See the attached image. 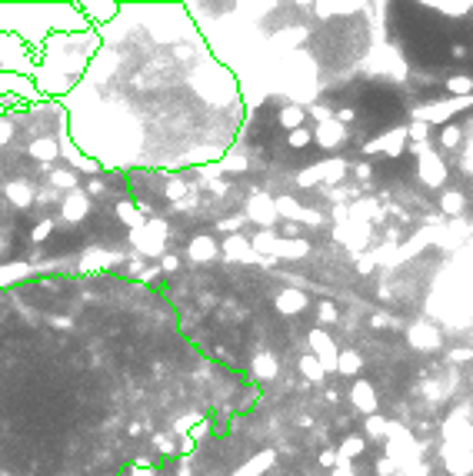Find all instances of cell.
Wrapping results in <instances>:
<instances>
[{"label": "cell", "instance_id": "7a4b0ae2", "mask_svg": "<svg viewBox=\"0 0 473 476\" xmlns=\"http://www.w3.org/2000/svg\"><path fill=\"white\" fill-rule=\"evenodd\" d=\"M354 400H357V406L360 410H374V403H377V397H374V390H370V383H357L354 386Z\"/></svg>", "mask_w": 473, "mask_h": 476}, {"label": "cell", "instance_id": "3957f363", "mask_svg": "<svg viewBox=\"0 0 473 476\" xmlns=\"http://www.w3.org/2000/svg\"><path fill=\"white\" fill-rule=\"evenodd\" d=\"M190 253H193L197 260H207V257H213V253H217V247H213V240H210V237H200V240L190 247Z\"/></svg>", "mask_w": 473, "mask_h": 476}, {"label": "cell", "instance_id": "52a82bcc", "mask_svg": "<svg viewBox=\"0 0 473 476\" xmlns=\"http://www.w3.org/2000/svg\"><path fill=\"white\" fill-rule=\"evenodd\" d=\"M443 207L450 210V213H456V210L463 207V197H460V193H447V197H443Z\"/></svg>", "mask_w": 473, "mask_h": 476}, {"label": "cell", "instance_id": "277c9868", "mask_svg": "<svg viewBox=\"0 0 473 476\" xmlns=\"http://www.w3.org/2000/svg\"><path fill=\"white\" fill-rule=\"evenodd\" d=\"M300 304H303L300 293H284V297H280V310H290V313H297Z\"/></svg>", "mask_w": 473, "mask_h": 476}, {"label": "cell", "instance_id": "8992f818", "mask_svg": "<svg viewBox=\"0 0 473 476\" xmlns=\"http://www.w3.org/2000/svg\"><path fill=\"white\" fill-rule=\"evenodd\" d=\"M300 366H303V373H307V377H313V380H320V373H323V366H320V363H313V360H310V357H303V363H300Z\"/></svg>", "mask_w": 473, "mask_h": 476}, {"label": "cell", "instance_id": "6da1fadb", "mask_svg": "<svg viewBox=\"0 0 473 476\" xmlns=\"http://www.w3.org/2000/svg\"><path fill=\"white\" fill-rule=\"evenodd\" d=\"M87 207H90V204H87V197H84V193H70V197H67V204H64V213H67V220H77V217H84V213H87Z\"/></svg>", "mask_w": 473, "mask_h": 476}, {"label": "cell", "instance_id": "5b68a950", "mask_svg": "<svg viewBox=\"0 0 473 476\" xmlns=\"http://www.w3.org/2000/svg\"><path fill=\"white\" fill-rule=\"evenodd\" d=\"M340 370H343V373H357V370H360V357H357V353H343V357H340Z\"/></svg>", "mask_w": 473, "mask_h": 476}]
</instances>
